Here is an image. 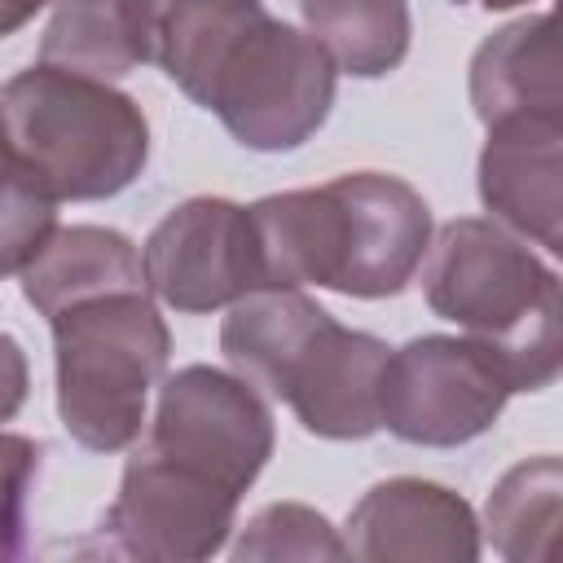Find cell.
<instances>
[{
	"mask_svg": "<svg viewBox=\"0 0 563 563\" xmlns=\"http://www.w3.org/2000/svg\"><path fill=\"white\" fill-rule=\"evenodd\" d=\"M141 62L260 154L299 150L330 119L339 66L264 0H123Z\"/></svg>",
	"mask_w": 563,
	"mask_h": 563,
	"instance_id": "cell-1",
	"label": "cell"
},
{
	"mask_svg": "<svg viewBox=\"0 0 563 563\" xmlns=\"http://www.w3.org/2000/svg\"><path fill=\"white\" fill-rule=\"evenodd\" d=\"M268 286H325L352 299L400 295L431 242L427 198L387 172H347L317 189L246 207Z\"/></svg>",
	"mask_w": 563,
	"mask_h": 563,
	"instance_id": "cell-2",
	"label": "cell"
},
{
	"mask_svg": "<svg viewBox=\"0 0 563 563\" xmlns=\"http://www.w3.org/2000/svg\"><path fill=\"white\" fill-rule=\"evenodd\" d=\"M220 352L264 400H286L321 440L378 431V391L391 347L378 334L339 325L299 286H264L229 303Z\"/></svg>",
	"mask_w": 563,
	"mask_h": 563,
	"instance_id": "cell-3",
	"label": "cell"
},
{
	"mask_svg": "<svg viewBox=\"0 0 563 563\" xmlns=\"http://www.w3.org/2000/svg\"><path fill=\"white\" fill-rule=\"evenodd\" d=\"M422 299L435 317L488 343L515 391H541L563 365L559 273L506 224L457 216L422 255Z\"/></svg>",
	"mask_w": 563,
	"mask_h": 563,
	"instance_id": "cell-4",
	"label": "cell"
},
{
	"mask_svg": "<svg viewBox=\"0 0 563 563\" xmlns=\"http://www.w3.org/2000/svg\"><path fill=\"white\" fill-rule=\"evenodd\" d=\"M9 150L57 202L123 194L150 163L145 110L106 79L31 66L0 88Z\"/></svg>",
	"mask_w": 563,
	"mask_h": 563,
	"instance_id": "cell-5",
	"label": "cell"
},
{
	"mask_svg": "<svg viewBox=\"0 0 563 563\" xmlns=\"http://www.w3.org/2000/svg\"><path fill=\"white\" fill-rule=\"evenodd\" d=\"M57 418L92 453H119L145 431V400L167 374L172 334L150 290H110L48 317Z\"/></svg>",
	"mask_w": 563,
	"mask_h": 563,
	"instance_id": "cell-6",
	"label": "cell"
},
{
	"mask_svg": "<svg viewBox=\"0 0 563 563\" xmlns=\"http://www.w3.org/2000/svg\"><path fill=\"white\" fill-rule=\"evenodd\" d=\"M515 396L501 356L471 334H422L387 356L378 427L405 444L457 449L479 440Z\"/></svg>",
	"mask_w": 563,
	"mask_h": 563,
	"instance_id": "cell-7",
	"label": "cell"
},
{
	"mask_svg": "<svg viewBox=\"0 0 563 563\" xmlns=\"http://www.w3.org/2000/svg\"><path fill=\"white\" fill-rule=\"evenodd\" d=\"M273 444V409L246 378L185 365L158 383V409L136 449L242 497L268 466Z\"/></svg>",
	"mask_w": 563,
	"mask_h": 563,
	"instance_id": "cell-8",
	"label": "cell"
},
{
	"mask_svg": "<svg viewBox=\"0 0 563 563\" xmlns=\"http://www.w3.org/2000/svg\"><path fill=\"white\" fill-rule=\"evenodd\" d=\"M238 493L136 449L123 466L119 497L97 528V550L141 563L211 559L238 523Z\"/></svg>",
	"mask_w": 563,
	"mask_h": 563,
	"instance_id": "cell-9",
	"label": "cell"
},
{
	"mask_svg": "<svg viewBox=\"0 0 563 563\" xmlns=\"http://www.w3.org/2000/svg\"><path fill=\"white\" fill-rule=\"evenodd\" d=\"M145 286L176 312H216L264 290V260L251 211L233 198H189L172 207L141 246Z\"/></svg>",
	"mask_w": 563,
	"mask_h": 563,
	"instance_id": "cell-10",
	"label": "cell"
},
{
	"mask_svg": "<svg viewBox=\"0 0 563 563\" xmlns=\"http://www.w3.org/2000/svg\"><path fill=\"white\" fill-rule=\"evenodd\" d=\"M343 550L365 563H471L479 559V519L462 493L396 475L352 506Z\"/></svg>",
	"mask_w": 563,
	"mask_h": 563,
	"instance_id": "cell-11",
	"label": "cell"
},
{
	"mask_svg": "<svg viewBox=\"0 0 563 563\" xmlns=\"http://www.w3.org/2000/svg\"><path fill=\"white\" fill-rule=\"evenodd\" d=\"M479 198L497 224L523 242L563 251V114H519L488 123L479 154Z\"/></svg>",
	"mask_w": 563,
	"mask_h": 563,
	"instance_id": "cell-12",
	"label": "cell"
},
{
	"mask_svg": "<svg viewBox=\"0 0 563 563\" xmlns=\"http://www.w3.org/2000/svg\"><path fill=\"white\" fill-rule=\"evenodd\" d=\"M471 106L479 123H501L519 114H563L554 18L528 13L493 31L471 57Z\"/></svg>",
	"mask_w": 563,
	"mask_h": 563,
	"instance_id": "cell-13",
	"label": "cell"
},
{
	"mask_svg": "<svg viewBox=\"0 0 563 563\" xmlns=\"http://www.w3.org/2000/svg\"><path fill=\"white\" fill-rule=\"evenodd\" d=\"M110 290H150L141 251L128 233L101 224L53 229L35 260L22 268V295L40 317H57L62 308L110 295Z\"/></svg>",
	"mask_w": 563,
	"mask_h": 563,
	"instance_id": "cell-14",
	"label": "cell"
},
{
	"mask_svg": "<svg viewBox=\"0 0 563 563\" xmlns=\"http://www.w3.org/2000/svg\"><path fill=\"white\" fill-rule=\"evenodd\" d=\"M308 35L356 79H383L409 57L413 22L405 0H299Z\"/></svg>",
	"mask_w": 563,
	"mask_h": 563,
	"instance_id": "cell-15",
	"label": "cell"
},
{
	"mask_svg": "<svg viewBox=\"0 0 563 563\" xmlns=\"http://www.w3.org/2000/svg\"><path fill=\"white\" fill-rule=\"evenodd\" d=\"M559 501H563V462L554 453L528 457L510 466L484 506V528L493 550L510 563L550 559L559 532Z\"/></svg>",
	"mask_w": 563,
	"mask_h": 563,
	"instance_id": "cell-16",
	"label": "cell"
},
{
	"mask_svg": "<svg viewBox=\"0 0 563 563\" xmlns=\"http://www.w3.org/2000/svg\"><path fill=\"white\" fill-rule=\"evenodd\" d=\"M40 62L88 75V79H123L141 66L128 4L123 0H62L44 26Z\"/></svg>",
	"mask_w": 563,
	"mask_h": 563,
	"instance_id": "cell-17",
	"label": "cell"
},
{
	"mask_svg": "<svg viewBox=\"0 0 563 563\" xmlns=\"http://www.w3.org/2000/svg\"><path fill=\"white\" fill-rule=\"evenodd\" d=\"M57 229V198L22 167L0 136V277L22 273Z\"/></svg>",
	"mask_w": 563,
	"mask_h": 563,
	"instance_id": "cell-18",
	"label": "cell"
},
{
	"mask_svg": "<svg viewBox=\"0 0 563 563\" xmlns=\"http://www.w3.org/2000/svg\"><path fill=\"white\" fill-rule=\"evenodd\" d=\"M233 559H347L343 537L330 528V519L303 501H273L260 515H251V523L242 528Z\"/></svg>",
	"mask_w": 563,
	"mask_h": 563,
	"instance_id": "cell-19",
	"label": "cell"
},
{
	"mask_svg": "<svg viewBox=\"0 0 563 563\" xmlns=\"http://www.w3.org/2000/svg\"><path fill=\"white\" fill-rule=\"evenodd\" d=\"M40 475V444L31 435L0 431V559L26 554V501Z\"/></svg>",
	"mask_w": 563,
	"mask_h": 563,
	"instance_id": "cell-20",
	"label": "cell"
},
{
	"mask_svg": "<svg viewBox=\"0 0 563 563\" xmlns=\"http://www.w3.org/2000/svg\"><path fill=\"white\" fill-rule=\"evenodd\" d=\"M31 391V365L13 334H0V422H9Z\"/></svg>",
	"mask_w": 563,
	"mask_h": 563,
	"instance_id": "cell-21",
	"label": "cell"
},
{
	"mask_svg": "<svg viewBox=\"0 0 563 563\" xmlns=\"http://www.w3.org/2000/svg\"><path fill=\"white\" fill-rule=\"evenodd\" d=\"M44 4H53V0H0V40L13 35V31H22Z\"/></svg>",
	"mask_w": 563,
	"mask_h": 563,
	"instance_id": "cell-22",
	"label": "cell"
},
{
	"mask_svg": "<svg viewBox=\"0 0 563 563\" xmlns=\"http://www.w3.org/2000/svg\"><path fill=\"white\" fill-rule=\"evenodd\" d=\"M475 4H484V9H515V4H528V0H475Z\"/></svg>",
	"mask_w": 563,
	"mask_h": 563,
	"instance_id": "cell-23",
	"label": "cell"
},
{
	"mask_svg": "<svg viewBox=\"0 0 563 563\" xmlns=\"http://www.w3.org/2000/svg\"><path fill=\"white\" fill-rule=\"evenodd\" d=\"M0 136H4V123H0Z\"/></svg>",
	"mask_w": 563,
	"mask_h": 563,
	"instance_id": "cell-24",
	"label": "cell"
}]
</instances>
